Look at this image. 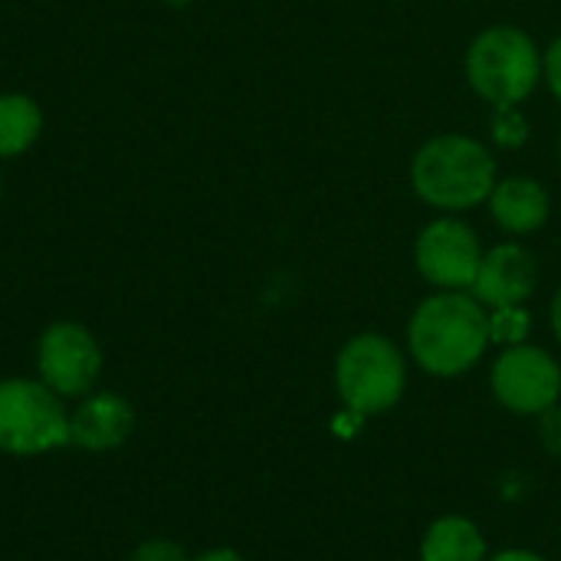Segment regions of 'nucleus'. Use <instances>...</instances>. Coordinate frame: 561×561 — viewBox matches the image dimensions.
<instances>
[{"instance_id":"nucleus-2","label":"nucleus","mask_w":561,"mask_h":561,"mask_svg":"<svg viewBox=\"0 0 561 561\" xmlns=\"http://www.w3.org/2000/svg\"><path fill=\"white\" fill-rule=\"evenodd\" d=\"M496 161L483 141L447 131L424 141L411 161V184L414 194L444 214L473 210L490 201L496 187Z\"/></svg>"},{"instance_id":"nucleus-8","label":"nucleus","mask_w":561,"mask_h":561,"mask_svg":"<svg viewBox=\"0 0 561 561\" xmlns=\"http://www.w3.org/2000/svg\"><path fill=\"white\" fill-rule=\"evenodd\" d=\"M36 371L59 398H85L102 375V348L85 325L53 322L36 342Z\"/></svg>"},{"instance_id":"nucleus-24","label":"nucleus","mask_w":561,"mask_h":561,"mask_svg":"<svg viewBox=\"0 0 561 561\" xmlns=\"http://www.w3.org/2000/svg\"><path fill=\"white\" fill-rule=\"evenodd\" d=\"M0 191H3V181H0Z\"/></svg>"},{"instance_id":"nucleus-7","label":"nucleus","mask_w":561,"mask_h":561,"mask_svg":"<svg viewBox=\"0 0 561 561\" xmlns=\"http://www.w3.org/2000/svg\"><path fill=\"white\" fill-rule=\"evenodd\" d=\"M417 273L440 293H470L483 263L480 237L457 214L431 220L414 243Z\"/></svg>"},{"instance_id":"nucleus-11","label":"nucleus","mask_w":561,"mask_h":561,"mask_svg":"<svg viewBox=\"0 0 561 561\" xmlns=\"http://www.w3.org/2000/svg\"><path fill=\"white\" fill-rule=\"evenodd\" d=\"M486 204H490V214L500 224V230H506L513 237L536 233L539 227H546L549 210H552L549 191L536 178H523V174L500 178Z\"/></svg>"},{"instance_id":"nucleus-5","label":"nucleus","mask_w":561,"mask_h":561,"mask_svg":"<svg viewBox=\"0 0 561 561\" xmlns=\"http://www.w3.org/2000/svg\"><path fill=\"white\" fill-rule=\"evenodd\" d=\"M69 444V411L39 378L0 381V450L39 457Z\"/></svg>"},{"instance_id":"nucleus-13","label":"nucleus","mask_w":561,"mask_h":561,"mask_svg":"<svg viewBox=\"0 0 561 561\" xmlns=\"http://www.w3.org/2000/svg\"><path fill=\"white\" fill-rule=\"evenodd\" d=\"M43 135V112L23 92L0 95V158H16Z\"/></svg>"},{"instance_id":"nucleus-21","label":"nucleus","mask_w":561,"mask_h":561,"mask_svg":"<svg viewBox=\"0 0 561 561\" xmlns=\"http://www.w3.org/2000/svg\"><path fill=\"white\" fill-rule=\"evenodd\" d=\"M552 332H556V342L561 345V289L556 293V299H552Z\"/></svg>"},{"instance_id":"nucleus-22","label":"nucleus","mask_w":561,"mask_h":561,"mask_svg":"<svg viewBox=\"0 0 561 561\" xmlns=\"http://www.w3.org/2000/svg\"><path fill=\"white\" fill-rule=\"evenodd\" d=\"M174 3H187V0H174Z\"/></svg>"},{"instance_id":"nucleus-23","label":"nucleus","mask_w":561,"mask_h":561,"mask_svg":"<svg viewBox=\"0 0 561 561\" xmlns=\"http://www.w3.org/2000/svg\"><path fill=\"white\" fill-rule=\"evenodd\" d=\"M559 154H561V138H559Z\"/></svg>"},{"instance_id":"nucleus-14","label":"nucleus","mask_w":561,"mask_h":561,"mask_svg":"<svg viewBox=\"0 0 561 561\" xmlns=\"http://www.w3.org/2000/svg\"><path fill=\"white\" fill-rule=\"evenodd\" d=\"M529 332H533V316L526 306L490 309V345L513 348V345H523Z\"/></svg>"},{"instance_id":"nucleus-6","label":"nucleus","mask_w":561,"mask_h":561,"mask_svg":"<svg viewBox=\"0 0 561 561\" xmlns=\"http://www.w3.org/2000/svg\"><path fill=\"white\" fill-rule=\"evenodd\" d=\"M490 388L510 414L539 417L561 401L559 358L529 342L503 348L490 368Z\"/></svg>"},{"instance_id":"nucleus-4","label":"nucleus","mask_w":561,"mask_h":561,"mask_svg":"<svg viewBox=\"0 0 561 561\" xmlns=\"http://www.w3.org/2000/svg\"><path fill=\"white\" fill-rule=\"evenodd\" d=\"M467 79L490 105H519L542 79V49L519 26H490L467 49Z\"/></svg>"},{"instance_id":"nucleus-15","label":"nucleus","mask_w":561,"mask_h":561,"mask_svg":"<svg viewBox=\"0 0 561 561\" xmlns=\"http://www.w3.org/2000/svg\"><path fill=\"white\" fill-rule=\"evenodd\" d=\"M490 138L506 151L523 148L526 138H529V122H526L523 108L519 105H493V112H490Z\"/></svg>"},{"instance_id":"nucleus-18","label":"nucleus","mask_w":561,"mask_h":561,"mask_svg":"<svg viewBox=\"0 0 561 561\" xmlns=\"http://www.w3.org/2000/svg\"><path fill=\"white\" fill-rule=\"evenodd\" d=\"M542 79L549 82L552 95L559 99L561 105V36H556L552 46L542 53Z\"/></svg>"},{"instance_id":"nucleus-20","label":"nucleus","mask_w":561,"mask_h":561,"mask_svg":"<svg viewBox=\"0 0 561 561\" xmlns=\"http://www.w3.org/2000/svg\"><path fill=\"white\" fill-rule=\"evenodd\" d=\"M191 561H247L240 552H233V549H210V552H204V556H197V559Z\"/></svg>"},{"instance_id":"nucleus-9","label":"nucleus","mask_w":561,"mask_h":561,"mask_svg":"<svg viewBox=\"0 0 561 561\" xmlns=\"http://www.w3.org/2000/svg\"><path fill=\"white\" fill-rule=\"evenodd\" d=\"M536 283H539L536 253L510 240L483 253V263L470 293L486 309H506V306H526V299L536 293Z\"/></svg>"},{"instance_id":"nucleus-3","label":"nucleus","mask_w":561,"mask_h":561,"mask_svg":"<svg viewBox=\"0 0 561 561\" xmlns=\"http://www.w3.org/2000/svg\"><path fill=\"white\" fill-rule=\"evenodd\" d=\"M408 388L404 352L378 332L352 335L335 358V391L345 411L375 417L391 411Z\"/></svg>"},{"instance_id":"nucleus-17","label":"nucleus","mask_w":561,"mask_h":561,"mask_svg":"<svg viewBox=\"0 0 561 561\" xmlns=\"http://www.w3.org/2000/svg\"><path fill=\"white\" fill-rule=\"evenodd\" d=\"M539 440L556 460H561V401L539 414Z\"/></svg>"},{"instance_id":"nucleus-16","label":"nucleus","mask_w":561,"mask_h":561,"mask_svg":"<svg viewBox=\"0 0 561 561\" xmlns=\"http://www.w3.org/2000/svg\"><path fill=\"white\" fill-rule=\"evenodd\" d=\"M131 561H191V556L171 539H148L135 549Z\"/></svg>"},{"instance_id":"nucleus-19","label":"nucleus","mask_w":561,"mask_h":561,"mask_svg":"<svg viewBox=\"0 0 561 561\" xmlns=\"http://www.w3.org/2000/svg\"><path fill=\"white\" fill-rule=\"evenodd\" d=\"M486 561H546V559H542V556H536V552H529V549H506V552L490 556Z\"/></svg>"},{"instance_id":"nucleus-1","label":"nucleus","mask_w":561,"mask_h":561,"mask_svg":"<svg viewBox=\"0 0 561 561\" xmlns=\"http://www.w3.org/2000/svg\"><path fill=\"white\" fill-rule=\"evenodd\" d=\"M490 348V309L473 293H434L408 322V352L434 378L470 371Z\"/></svg>"},{"instance_id":"nucleus-12","label":"nucleus","mask_w":561,"mask_h":561,"mask_svg":"<svg viewBox=\"0 0 561 561\" xmlns=\"http://www.w3.org/2000/svg\"><path fill=\"white\" fill-rule=\"evenodd\" d=\"M486 539L467 516H440L421 542V561H486Z\"/></svg>"},{"instance_id":"nucleus-10","label":"nucleus","mask_w":561,"mask_h":561,"mask_svg":"<svg viewBox=\"0 0 561 561\" xmlns=\"http://www.w3.org/2000/svg\"><path fill=\"white\" fill-rule=\"evenodd\" d=\"M131 427H135L131 404L115 391H95L85 394L79 408L69 414V444L89 454H105L122 447Z\"/></svg>"}]
</instances>
